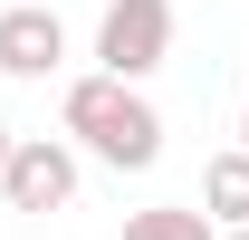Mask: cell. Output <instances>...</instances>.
<instances>
[{
  "instance_id": "1",
  "label": "cell",
  "mask_w": 249,
  "mask_h": 240,
  "mask_svg": "<svg viewBox=\"0 0 249 240\" xmlns=\"http://www.w3.org/2000/svg\"><path fill=\"white\" fill-rule=\"evenodd\" d=\"M58 125L96 154V163H115V173H144L163 154V116L144 106V87H115V77H67Z\"/></svg>"
},
{
  "instance_id": "2",
  "label": "cell",
  "mask_w": 249,
  "mask_h": 240,
  "mask_svg": "<svg viewBox=\"0 0 249 240\" xmlns=\"http://www.w3.org/2000/svg\"><path fill=\"white\" fill-rule=\"evenodd\" d=\"M163 58H173V0H106V20H96V77L144 87Z\"/></svg>"
},
{
  "instance_id": "6",
  "label": "cell",
  "mask_w": 249,
  "mask_h": 240,
  "mask_svg": "<svg viewBox=\"0 0 249 240\" xmlns=\"http://www.w3.org/2000/svg\"><path fill=\"white\" fill-rule=\"evenodd\" d=\"M124 240H220L201 202H154V211H124Z\"/></svg>"
},
{
  "instance_id": "4",
  "label": "cell",
  "mask_w": 249,
  "mask_h": 240,
  "mask_svg": "<svg viewBox=\"0 0 249 240\" xmlns=\"http://www.w3.org/2000/svg\"><path fill=\"white\" fill-rule=\"evenodd\" d=\"M58 67H67V20L58 10H38V0L0 10V77H58Z\"/></svg>"
},
{
  "instance_id": "5",
  "label": "cell",
  "mask_w": 249,
  "mask_h": 240,
  "mask_svg": "<svg viewBox=\"0 0 249 240\" xmlns=\"http://www.w3.org/2000/svg\"><path fill=\"white\" fill-rule=\"evenodd\" d=\"M201 211H211V221H230V231H249V154H240V144L201 173Z\"/></svg>"
},
{
  "instance_id": "9",
  "label": "cell",
  "mask_w": 249,
  "mask_h": 240,
  "mask_svg": "<svg viewBox=\"0 0 249 240\" xmlns=\"http://www.w3.org/2000/svg\"><path fill=\"white\" fill-rule=\"evenodd\" d=\"M220 240H249V231H220Z\"/></svg>"
},
{
  "instance_id": "3",
  "label": "cell",
  "mask_w": 249,
  "mask_h": 240,
  "mask_svg": "<svg viewBox=\"0 0 249 240\" xmlns=\"http://www.w3.org/2000/svg\"><path fill=\"white\" fill-rule=\"evenodd\" d=\"M0 192H10V211H67L77 202V144L67 135H19Z\"/></svg>"
},
{
  "instance_id": "8",
  "label": "cell",
  "mask_w": 249,
  "mask_h": 240,
  "mask_svg": "<svg viewBox=\"0 0 249 240\" xmlns=\"http://www.w3.org/2000/svg\"><path fill=\"white\" fill-rule=\"evenodd\" d=\"M240 154H249V116H240Z\"/></svg>"
},
{
  "instance_id": "7",
  "label": "cell",
  "mask_w": 249,
  "mask_h": 240,
  "mask_svg": "<svg viewBox=\"0 0 249 240\" xmlns=\"http://www.w3.org/2000/svg\"><path fill=\"white\" fill-rule=\"evenodd\" d=\"M10 154H19V135H10V125H0V173H10Z\"/></svg>"
}]
</instances>
